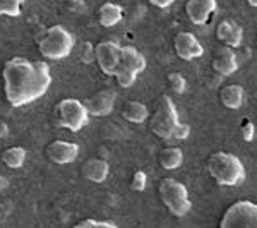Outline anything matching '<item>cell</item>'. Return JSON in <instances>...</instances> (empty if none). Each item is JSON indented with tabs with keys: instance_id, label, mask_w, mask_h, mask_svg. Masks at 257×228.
Returning <instances> with one entry per match:
<instances>
[{
	"instance_id": "1",
	"label": "cell",
	"mask_w": 257,
	"mask_h": 228,
	"mask_svg": "<svg viewBox=\"0 0 257 228\" xmlns=\"http://www.w3.org/2000/svg\"><path fill=\"white\" fill-rule=\"evenodd\" d=\"M4 93L11 106H24L43 96L50 88V65L43 60H28L23 57L6 60L2 67Z\"/></svg>"
},
{
	"instance_id": "2",
	"label": "cell",
	"mask_w": 257,
	"mask_h": 228,
	"mask_svg": "<svg viewBox=\"0 0 257 228\" xmlns=\"http://www.w3.org/2000/svg\"><path fill=\"white\" fill-rule=\"evenodd\" d=\"M206 168L211 179L218 185L225 187H238L247 179V172L238 156L226 151H214L208 156Z\"/></svg>"
},
{
	"instance_id": "3",
	"label": "cell",
	"mask_w": 257,
	"mask_h": 228,
	"mask_svg": "<svg viewBox=\"0 0 257 228\" xmlns=\"http://www.w3.org/2000/svg\"><path fill=\"white\" fill-rule=\"evenodd\" d=\"M38 50L43 57L52 60H60L70 55L74 48V35L62 24H53L47 28L36 40Z\"/></svg>"
},
{
	"instance_id": "4",
	"label": "cell",
	"mask_w": 257,
	"mask_h": 228,
	"mask_svg": "<svg viewBox=\"0 0 257 228\" xmlns=\"http://www.w3.org/2000/svg\"><path fill=\"white\" fill-rule=\"evenodd\" d=\"M178 126H180V119H178L175 103L167 94H161L156 99L155 111L149 119L151 132L158 136L160 139H173V134H175Z\"/></svg>"
},
{
	"instance_id": "5",
	"label": "cell",
	"mask_w": 257,
	"mask_h": 228,
	"mask_svg": "<svg viewBox=\"0 0 257 228\" xmlns=\"http://www.w3.org/2000/svg\"><path fill=\"white\" fill-rule=\"evenodd\" d=\"M158 194L161 202L165 204L173 216H185L192 209V202L189 199V190L182 182H178L172 177H165L158 185Z\"/></svg>"
},
{
	"instance_id": "6",
	"label": "cell",
	"mask_w": 257,
	"mask_h": 228,
	"mask_svg": "<svg viewBox=\"0 0 257 228\" xmlns=\"http://www.w3.org/2000/svg\"><path fill=\"white\" fill-rule=\"evenodd\" d=\"M144 69H146V59L138 48L128 45L120 48V62L113 76L117 77L122 88H131Z\"/></svg>"
},
{
	"instance_id": "7",
	"label": "cell",
	"mask_w": 257,
	"mask_h": 228,
	"mask_svg": "<svg viewBox=\"0 0 257 228\" xmlns=\"http://www.w3.org/2000/svg\"><path fill=\"white\" fill-rule=\"evenodd\" d=\"M57 122L59 126L65 127L70 132H77L88 124L89 113L86 110L84 103L76 98H64L57 103Z\"/></svg>"
},
{
	"instance_id": "8",
	"label": "cell",
	"mask_w": 257,
	"mask_h": 228,
	"mask_svg": "<svg viewBox=\"0 0 257 228\" xmlns=\"http://www.w3.org/2000/svg\"><path fill=\"white\" fill-rule=\"evenodd\" d=\"M219 228H257V202L237 201L223 213Z\"/></svg>"
},
{
	"instance_id": "9",
	"label": "cell",
	"mask_w": 257,
	"mask_h": 228,
	"mask_svg": "<svg viewBox=\"0 0 257 228\" xmlns=\"http://www.w3.org/2000/svg\"><path fill=\"white\" fill-rule=\"evenodd\" d=\"M120 48H122V45H118L113 40L99 41L94 47V59H96L98 67L101 69L105 76H113L117 70L120 62Z\"/></svg>"
},
{
	"instance_id": "10",
	"label": "cell",
	"mask_w": 257,
	"mask_h": 228,
	"mask_svg": "<svg viewBox=\"0 0 257 228\" xmlns=\"http://www.w3.org/2000/svg\"><path fill=\"white\" fill-rule=\"evenodd\" d=\"M115 99H117V93L113 89H99L93 96L86 99L84 106L89 115L105 117V115L111 113V110L115 106Z\"/></svg>"
},
{
	"instance_id": "11",
	"label": "cell",
	"mask_w": 257,
	"mask_h": 228,
	"mask_svg": "<svg viewBox=\"0 0 257 228\" xmlns=\"http://www.w3.org/2000/svg\"><path fill=\"white\" fill-rule=\"evenodd\" d=\"M173 48H175V53L182 60L199 59V57H202V53H204V48L199 43V40L189 31L178 33L175 38H173Z\"/></svg>"
},
{
	"instance_id": "12",
	"label": "cell",
	"mask_w": 257,
	"mask_h": 228,
	"mask_svg": "<svg viewBox=\"0 0 257 228\" xmlns=\"http://www.w3.org/2000/svg\"><path fill=\"white\" fill-rule=\"evenodd\" d=\"M79 155V146L70 141H53L47 146V158L55 165H69Z\"/></svg>"
},
{
	"instance_id": "13",
	"label": "cell",
	"mask_w": 257,
	"mask_h": 228,
	"mask_svg": "<svg viewBox=\"0 0 257 228\" xmlns=\"http://www.w3.org/2000/svg\"><path fill=\"white\" fill-rule=\"evenodd\" d=\"M218 9L216 0H189L185 4V14L192 24L202 26L209 21L213 12Z\"/></svg>"
},
{
	"instance_id": "14",
	"label": "cell",
	"mask_w": 257,
	"mask_h": 228,
	"mask_svg": "<svg viewBox=\"0 0 257 228\" xmlns=\"http://www.w3.org/2000/svg\"><path fill=\"white\" fill-rule=\"evenodd\" d=\"M216 38L221 41L225 47L228 48H237L242 45L243 40V28L240 26L237 21L225 19L218 24L216 28Z\"/></svg>"
},
{
	"instance_id": "15",
	"label": "cell",
	"mask_w": 257,
	"mask_h": 228,
	"mask_svg": "<svg viewBox=\"0 0 257 228\" xmlns=\"http://www.w3.org/2000/svg\"><path fill=\"white\" fill-rule=\"evenodd\" d=\"M238 69L237 64V55L231 48L221 47L216 52L213 59V70L218 74L219 77H228Z\"/></svg>"
},
{
	"instance_id": "16",
	"label": "cell",
	"mask_w": 257,
	"mask_h": 228,
	"mask_svg": "<svg viewBox=\"0 0 257 228\" xmlns=\"http://www.w3.org/2000/svg\"><path fill=\"white\" fill-rule=\"evenodd\" d=\"M82 175L84 179H88L89 182H96V184H101V182L106 180L110 173V165L106 160L101 158H91L88 161H84L82 165Z\"/></svg>"
},
{
	"instance_id": "17",
	"label": "cell",
	"mask_w": 257,
	"mask_h": 228,
	"mask_svg": "<svg viewBox=\"0 0 257 228\" xmlns=\"http://www.w3.org/2000/svg\"><path fill=\"white\" fill-rule=\"evenodd\" d=\"M219 101L230 110H237L243 103V88L238 84H226L219 89Z\"/></svg>"
},
{
	"instance_id": "18",
	"label": "cell",
	"mask_w": 257,
	"mask_h": 228,
	"mask_svg": "<svg viewBox=\"0 0 257 228\" xmlns=\"http://www.w3.org/2000/svg\"><path fill=\"white\" fill-rule=\"evenodd\" d=\"M123 18V9L118 6V4H111V2H106L99 7L98 11V21L101 26L105 28H111L115 24H118L120 21Z\"/></svg>"
},
{
	"instance_id": "19",
	"label": "cell",
	"mask_w": 257,
	"mask_h": 228,
	"mask_svg": "<svg viewBox=\"0 0 257 228\" xmlns=\"http://www.w3.org/2000/svg\"><path fill=\"white\" fill-rule=\"evenodd\" d=\"M122 117L132 124H143L149 119V110L141 101H127L122 108Z\"/></svg>"
},
{
	"instance_id": "20",
	"label": "cell",
	"mask_w": 257,
	"mask_h": 228,
	"mask_svg": "<svg viewBox=\"0 0 257 228\" xmlns=\"http://www.w3.org/2000/svg\"><path fill=\"white\" fill-rule=\"evenodd\" d=\"M28 151L23 146H11L6 148L2 153V161L9 168H21L26 161Z\"/></svg>"
},
{
	"instance_id": "21",
	"label": "cell",
	"mask_w": 257,
	"mask_h": 228,
	"mask_svg": "<svg viewBox=\"0 0 257 228\" xmlns=\"http://www.w3.org/2000/svg\"><path fill=\"white\" fill-rule=\"evenodd\" d=\"M182 161H184V153L180 148L175 146L165 148L160 155V163L165 170H177L182 165Z\"/></svg>"
},
{
	"instance_id": "22",
	"label": "cell",
	"mask_w": 257,
	"mask_h": 228,
	"mask_svg": "<svg viewBox=\"0 0 257 228\" xmlns=\"http://www.w3.org/2000/svg\"><path fill=\"white\" fill-rule=\"evenodd\" d=\"M23 0H0V16H9V18H18L21 14Z\"/></svg>"
},
{
	"instance_id": "23",
	"label": "cell",
	"mask_w": 257,
	"mask_h": 228,
	"mask_svg": "<svg viewBox=\"0 0 257 228\" xmlns=\"http://www.w3.org/2000/svg\"><path fill=\"white\" fill-rule=\"evenodd\" d=\"M167 81H168V88L172 89L175 94H182L185 91V88H187V81H185V77L178 72H170Z\"/></svg>"
},
{
	"instance_id": "24",
	"label": "cell",
	"mask_w": 257,
	"mask_h": 228,
	"mask_svg": "<svg viewBox=\"0 0 257 228\" xmlns=\"http://www.w3.org/2000/svg\"><path fill=\"white\" fill-rule=\"evenodd\" d=\"M74 228H117V225L111 221H103V219H82L77 225H74Z\"/></svg>"
},
{
	"instance_id": "25",
	"label": "cell",
	"mask_w": 257,
	"mask_h": 228,
	"mask_svg": "<svg viewBox=\"0 0 257 228\" xmlns=\"http://www.w3.org/2000/svg\"><path fill=\"white\" fill-rule=\"evenodd\" d=\"M148 185V175L143 172V170H138V172L132 175V180H131V189L134 192H143Z\"/></svg>"
},
{
	"instance_id": "26",
	"label": "cell",
	"mask_w": 257,
	"mask_h": 228,
	"mask_svg": "<svg viewBox=\"0 0 257 228\" xmlns=\"http://www.w3.org/2000/svg\"><path fill=\"white\" fill-rule=\"evenodd\" d=\"M240 131H242V138L250 143L254 139V134H255V127L250 120H243L242 126H240Z\"/></svg>"
},
{
	"instance_id": "27",
	"label": "cell",
	"mask_w": 257,
	"mask_h": 228,
	"mask_svg": "<svg viewBox=\"0 0 257 228\" xmlns=\"http://www.w3.org/2000/svg\"><path fill=\"white\" fill-rule=\"evenodd\" d=\"M189 134H190V127L187 126V124H182V122H180V126L177 127L175 134H173V139L184 141V139H187V138H189Z\"/></svg>"
},
{
	"instance_id": "28",
	"label": "cell",
	"mask_w": 257,
	"mask_h": 228,
	"mask_svg": "<svg viewBox=\"0 0 257 228\" xmlns=\"http://www.w3.org/2000/svg\"><path fill=\"white\" fill-rule=\"evenodd\" d=\"M173 4V0H165V2H158V0H151V6L160 7V9H167Z\"/></svg>"
},
{
	"instance_id": "29",
	"label": "cell",
	"mask_w": 257,
	"mask_h": 228,
	"mask_svg": "<svg viewBox=\"0 0 257 228\" xmlns=\"http://www.w3.org/2000/svg\"><path fill=\"white\" fill-rule=\"evenodd\" d=\"M7 136H9V127H7V124L0 122V138L6 139Z\"/></svg>"
},
{
	"instance_id": "30",
	"label": "cell",
	"mask_w": 257,
	"mask_h": 228,
	"mask_svg": "<svg viewBox=\"0 0 257 228\" xmlns=\"http://www.w3.org/2000/svg\"><path fill=\"white\" fill-rule=\"evenodd\" d=\"M7 185V179L4 175H0V189H4Z\"/></svg>"
},
{
	"instance_id": "31",
	"label": "cell",
	"mask_w": 257,
	"mask_h": 228,
	"mask_svg": "<svg viewBox=\"0 0 257 228\" xmlns=\"http://www.w3.org/2000/svg\"><path fill=\"white\" fill-rule=\"evenodd\" d=\"M247 4L250 7H257V0H247Z\"/></svg>"
}]
</instances>
